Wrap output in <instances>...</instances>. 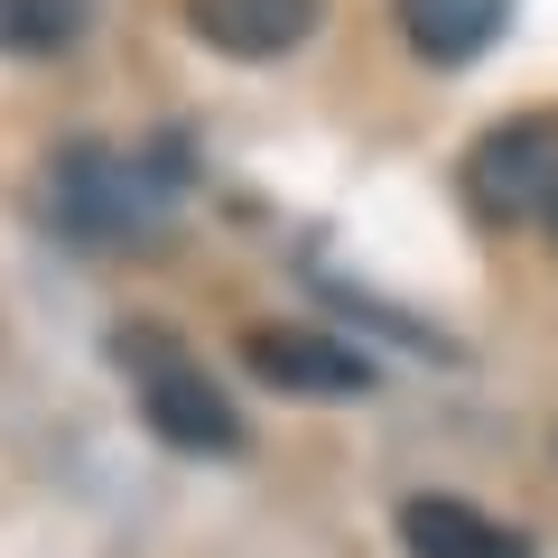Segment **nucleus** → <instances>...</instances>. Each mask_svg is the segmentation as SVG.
I'll list each match as a JSON object with an SVG mask.
<instances>
[{
    "instance_id": "obj_1",
    "label": "nucleus",
    "mask_w": 558,
    "mask_h": 558,
    "mask_svg": "<svg viewBox=\"0 0 558 558\" xmlns=\"http://www.w3.org/2000/svg\"><path fill=\"white\" fill-rule=\"evenodd\" d=\"M178 215V168L168 149H102L75 140L47 168V223L75 242H159Z\"/></svg>"
},
{
    "instance_id": "obj_2",
    "label": "nucleus",
    "mask_w": 558,
    "mask_h": 558,
    "mask_svg": "<svg viewBox=\"0 0 558 558\" xmlns=\"http://www.w3.org/2000/svg\"><path fill=\"white\" fill-rule=\"evenodd\" d=\"M112 354H121V373H131L140 418H149V438H159V447H178V457H242V438H252L242 410L223 400V381L205 373L168 326H121Z\"/></svg>"
},
{
    "instance_id": "obj_3",
    "label": "nucleus",
    "mask_w": 558,
    "mask_h": 558,
    "mask_svg": "<svg viewBox=\"0 0 558 558\" xmlns=\"http://www.w3.org/2000/svg\"><path fill=\"white\" fill-rule=\"evenodd\" d=\"M457 186H465V205H475L484 223H549V205H558V121L521 112V121H502V131H484L475 149H465Z\"/></svg>"
},
{
    "instance_id": "obj_4",
    "label": "nucleus",
    "mask_w": 558,
    "mask_h": 558,
    "mask_svg": "<svg viewBox=\"0 0 558 558\" xmlns=\"http://www.w3.org/2000/svg\"><path fill=\"white\" fill-rule=\"evenodd\" d=\"M317 20H326V0H186V28L233 65H270L289 47H307Z\"/></svg>"
},
{
    "instance_id": "obj_5",
    "label": "nucleus",
    "mask_w": 558,
    "mask_h": 558,
    "mask_svg": "<svg viewBox=\"0 0 558 558\" xmlns=\"http://www.w3.org/2000/svg\"><path fill=\"white\" fill-rule=\"evenodd\" d=\"M242 363H252L270 391H317V400H344V391H373V363L336 336H307V326H252L242 336Z\"/></svg>"
},
{
    "instance_id": "obj_6",
    "label": "nucleus",
    "mask_w": 558,
    "mask_h": 558,
    "mask_svg": "<svg viewBox=\"0 0 558 558\" xmlns=\"http://www.w3.org/2000/svg\"><path fill=\"white\" fill-rule=\"evenodd\" d=\"M400 549L410 558H531V531H502L494 512L457 494H410L400 502Z\"/></svg>"
},
{
    "instance_id": "obj_7",
    "label": "nucleus",
    "mask_w": 558,
    "mask_h": 558,
    "mask_svg": "<svg viewBox=\"0 0 558 558\" xmlns=\"http://www.w3.org/2000/svg\"><path fill=\"white\" fill-rule=\"evenodd\" d=\"M502 20H512V0H400V38L428 65H475L502 38Z\"/></svg>"
},
{
    "instance_id": "obj_8",
    "label": "nucleus",
    "mask_w": 558,
    "mask_h": 558,
    "mask_svg": "<svg viewBox=\"0 0 558 558\" xmlns=\"http://www.w3.org/2000/svg\"><path fill=\"white\" fill-rule=\"evenodd\" d=\"M94 28V0H0V57H65Z\"/></svg>"
},
{
    "instance_id": "obj_9",
    "label": "nucleus",
    "mask_w": 558,
    "mask_h": 558,
    "mask_svg": "<svg viewBox=\"0 0 558 558\" xmlns=\"http://www.w3.org/2000/svg\"><path fill=\"white\" fill-rule=\"evenodd\" d=\"M549 242H558V205H549Z\"/></svg>"
}]
</instances>
